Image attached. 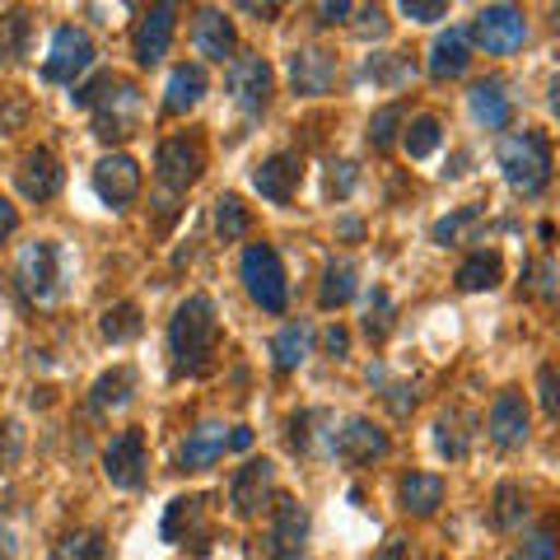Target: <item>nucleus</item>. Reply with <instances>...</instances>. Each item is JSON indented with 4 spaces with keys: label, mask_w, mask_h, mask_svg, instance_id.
Returning a JSON list of instances; mask_svg holds the SVG:
<instances>
[{
    "label": "nucleus",
    "mask_w": 560,
    "mask_h": 560,
    "mask_svg": "<svg viewBox=\"0 0 560 560\" xmlns=\"http://www.w3.org/2000/svg\"><path fill=\"white\" fill-rule=\"evenodd\" d=\"M220 350V313L210 294H187V300L173 308L168 323V355H173V374L178 378H201L210 374Z\"/></svg>",
    "instance_id": "obj_1"
},
{
    "label": "nucleus",
    "mask_w": 560,
    "mask_h": 560,
    "mask_svg": "<svg viewBox=\"0 0 560 560\" xmlns=\"http://www.w3.org/2000/svg\"><path fill=\"white\" fill-rule=\"evenodd\" d=\"M495 160L504 168V183H510L518 197H537V191L551 183V140H547V131H537V127L500 136Z\"/></svg>",
    "instance_id": "obj_2"
},
{
    "label": "nucleus",
    "mask_w": 560,
    "mask_h": 560,
    "mask_svg": "<svg viewBox=\"0 0 560 560\" xmlns=\"http://www.w3.org/2000/svg\"><path fill=\"white\" fill-rule=\"evenodd\" d=\"M238 276H243V290L261 313H285L290 304V285H285V267H280V253L271 243H248L238 261Z\"/></svg>",
    "instance_id": "obj_3"
},
{
    "label": "nucleus",
    "mask_w": 560,
    "mask_h": 560,
    "mask_svg": "<svg viewBox=\"0 0 560 560\" xmlns=\"http://www.w3.org/2000/svg\"><path fill=\"white\" fill-rule=\"evenodd\" d=\"M467 38L481 51H490V57H510V51H518L523 38H528V20H523V10H514V5H486L477 20H471Z\"/></svg>",
    "instance_id": "obj_4"
},
{
    "label": "nucleus",
    "mask_w": 560,
    "mask_h": 560,
    "mask_svg": "<svg viewBox=\"0 0 560 560\" xmlns=\"http://www.w3.org/2000/svg\"><path fill=\"white\" fill-rule=\"evenodd\" d=\"M154 173H160V183L168 191H187L201 183L206 173V145L197 136H173L164 140L160 150H154Z\"/></svg>",
    "instance_id": "obj_5"
},
{
    "label": "nucleus",
    "mask_w": 560,
    "mask_h": 560,
    "mask_svg": "<svg viewBox=\"0 0 560 560\" xmlns=\"http://www.w3.org/2000/svg\"><path fill=\"white\" fill-rule=\"evenodd\" d=\"M94 66V43L90 33L66 24L51 33V47H47V61H43V75L51 84H75V75H84V70Z\"/></svg>",
    "instance_id": "obj_6"
},
{
    "label": "nucleus",
    "mask_w": 560,
    "mask_h": 560,
    "mask_svg": "<svg viewBox=\"0 0 560 560\" xmlns=\"http://www.w3.org/2000/svg\"><path fill=\"white\" fill-rule=\"evenodd\" d=\"M388 448H393L388 430H378L370 416H350L337 430V440H331V453H337L346 467H374L388 458Z\"/></svg>",
    "instance_id": "obj_7"
},
{
    "label": "nucleus",
    "mask_w": 560,
    "mask_h": 560,
    "mask_svg": "<svg viewBox=\"0 0 560 560\" xmlns=\"http://www.w3.org/2000/svg\"><path fill=\"white\" fill-rule=\"evenodd\" d=\"M230 94H234V103L243 113H261L271 103V94H276V70L261 61V57H253V51H243V57H234L230 61Z\"/></svg>",
    "instance_id": "obj_8"
},
{
    "label": "nucleus",
    "mask_w": 560,
    "mask_h": 560,
    "mask_svg": "<svg viewBox=\"0 0 560 560\" xmlns=\"http://www.w3.org/2000/svg\"><path fill=\"white\" fill-rule=\"evenodd\" d=\"M300 183H304V160L294 150H280V154H271V160H261L253 168L257 197L271 201V206H290L294 191H300Z\"/></svg>",
    "instance_id": "obj_9"
},
{
    "label": "nucleus",
    "mask_w": 560,
    "mask_h": 560,
    "mask_svg": "<svg viewBox=\"0 0 560 560\" xmlns=\"http://www.w3.org/2000/svg\"><path fill=\"white\" fill-rule=\"evenodd\" d=\"M94 191L103 206L113 210H127L136 197H140V164L131 154H103L94 164Z\"/></svg>",
    "instance_id": "obj_10"
},
{
    "label": "nucleus",
    "mask_w": 560,
    "mask_h": 560,
    "mask_svg": "<svg viewBox=\"0 0 560 560\" xmlns=\"http://www.w3.org/2000/svg\"><path fill=\"white\" fill-rule=\"evenodd\" d=\"M304 541H308V510L294 495H280L271 510V537H267L271 560H300Z\"/></svg>",
    "instance_id": "obj_11"
},
{
    "label": "nucleus",
    "mask_w": 560,
    "mask_h": 560,
    "mask_svg": "<svg viewBox=\"0 0 560 560\" xmlns=\"http://www.w3.org/2000/svg\"><path fill=\"white\" fill-rule=\"evenodd\" d=\"M103 471L117 490H140L145 486V434L140 430H121L117 440L103 448Z\"/></svg>",
    "instance_id": "obj_12"
},
{
    "label": "nucleus",
    "mask_w": 560,
    "mask_h": 560,
    "mask_svg": "<svg viewBox=\"0 0 560 560\" xmlns=\"http://www.w3.org/2000/svg\"><path fill=\"white\" fill-rule=\"evenodd\" d=\"M271 486H276V463L271 458H248L243 463L234 471V481H230L234 518H257L261 504H267V495H271Z\"/></svg>",
    "instance_id": "obj_13"
},
{
    "label": "nucleus",
    "mask_w": 560,
    "mask_h": 560,
    "mask_svg": "<svg viewBox=\"0 0 560 560\" xmlns=\"http://www.w3.org/2000/svg\"><path fill=\"white\" fill-rule=\"evenodd\" d=\"M136 117H140V90L136 84H108L98 98V127L94 136L98 140H127L131 127H136Z\"/></svg>",
    "instance_id": "obj_14"
},
{
    "label": "nucleus",
    "mask_w": 560,
    "mask_h": 560,
    "mask_svg": "<svg viewBox=\"0 0 560 560\" xmlns=\"http://www.w3.org/2000/svg\"><path fill=\"white\" fill-rule=\"evenodd\" d=\"M486 430H490V444L495 448H523L528 444V401H523V393L504 388L495 401H490Z\"/></svg>",
    "instance_id": "obj_15"
},
{
    "label": "nucleus",
    "mask_w": 560,
    "mask_h": 560,
    "mask_svg": "<svg viewBox=\"0 0 560 560\" xmlns=\"http://www.w3.org/2000/svg\"><path fill=\"white\" fill-rule=\"evenodd\" d=\"M173 28H178V5H154L145 20L136 24V38H131V51L140 66H160L173 47Z\"/></svg>",
    "instance_id": "obj_16"
},
{
    "label": "nucleus",
    "mask_w": 560,
    "mask_h": 560,
    "mask_svg": "<svg viewBox=\"0 0 560 560\" xmlns=\"http://www.w3.org/2000/svg\"><path fill=\"white\" fill-rule=\"evenodd\" d=\"M290 84H294V94H304V98L331 94V84H337V57L323 47H300L290 57Z\"/></svg>",
    "instance_id": "obj_17"
},
{
    "label": "nucleus",
    "mask_w": 560,
    "mask_h": 560,
    "mask_svg": "<svg viewBox=\"0 0 560 560\" xmlns=\"http://www.w3.org/2000/svg\"><path fill=\"white\" fill-rule=\"evenodd\" d=\"M14 280L28 300H47L51 285H57V248L43 238H33L20 248V261H14Z\"/></svg>",
    "instance_id": "obj_18"
},
{
    "label": "nucleus",
    "mask_w": 560,
    "mask_h": 560,
    "mask_svg": "<svg viewBox=\"0 0 560 560\" xmlns=\"http://www.w3.org/2000/svg\"><path fill=\"white\" fill-rule=\"evenodd\" d=\"M191 47L206 61H234V47H238L234 20L224 10H197V20H191Z\"/></svg>",
    "instance_id": "obj_19"
},
{
    "label": "nucleus",
    "mask_w": 560,
    "mask_h": 560,
    "mask_svg": "<svg viewBox=\"0 0 560 560\" xmlns=\"http://www.w3.org/2000/svg\"><path fill=\"white\" fill-rule=\"evenodd\" d=\"M230 430H234V425H220V420H201L197 430H187L183 453H178L183 471H206V467H215V463L224 458V448H230Z\"/></svg>",
    "instance_id": "obj_20"
},
{
    "label": "nucleus",
    "mask_w": 560,
    "mask_h": 560,
    "mask_svg": "<svg viewBox=\"0 0 560 560\" xmlns=\"http://www.w3.org/2000/svg\"><path fill=\"white\" fill-rule=\"evenodd\" d=\"M206 90H210L206 66H197V61L173 66V70H168V84H164V113H173V117L191 113V108H197V103L206 98Z\"/></svg>",
    "instance_id": "obj_21"
},
{
    "label": "nucleus",
    "mask_w": 560,
    "mask_h": 560,
    "mask_svg": "<svg viewBox=\"0 0 560 560\" xmlns=\"http://www.w3.org/2000/svg\"><path fill=\"white\" fill-rule=\"evenodd\" d=\"M471 66V38L467 28H444L430 47V80H458L463 70Z\"/></svg>",
    "instance_id": "obj_22"
},
{
    "label": "nucleus",
    "mask_w": 560,
    "mask_h": 560,
    "mask_svg": "<svg viewBox=\"0 0 560 560\" xmlns=\"http://www.w3.org/2000/svg\"><path fill=\"white\" fill-rule=\"evenodd\" d=\"M467 98H471V117H477L486 131H504V127H510L514 103H510V94H504V80H500V75L477 80Z\"/></svg>",
    "instance_id": "obj_23"
},
{
    "label": "nucleus",
    "mask_w": 560,
    "mask_h": 560,
    "mask_svg": "<svg viewBox=\"0 0 560 560\" xmlns=\"http://www.w3.org/2000/svg\"><path fill=\"white\" fill-rule=\"evenodd\" d=\"M61 183H66V173H61L51 150H33L24 160V168H20V191L28 201H51L61 191Z\"/></svg>",
    "instance_id": "obj_24"
},
{
    "label": "nucleus",
    "mask_w": 560,
    "mask_h": 560,
    "mask_svg": "<svg viewBox=\"0 0 560 560\" xmlns=\"http://www.w3.org/2000/svg\"><path fill=\"white\" fill-rule=\"evenodd\" d=\"M397 500H401V510L416 514V518L440 514V504H444V477H434V471H407L401 486H397Z\"/></svg>",
    "instance_id": "obj_25"
},
{
    "label": "nucleus",
    "mask_w": 560,
    "mask_h": 560,
    "mask_svg": "<svg viewBox=\"0 0 560 560\" xmlns=\"http://www.w3.org/2000/svg\"><path fill=\"white\" fill-rule=\"evenodd\" d=\"M458 290L463 294H481V290H495L500 280H504V257L495 248H477V253H467L463 257V267H458Z\"/></svg>",
    "instance_id": "obj_26"
},
{
    "label": "nucleus",
    "mask_w": 560,
    "mask_h": 560,
    "mask_svg": "<svg viewBox=\"0 0 560 560\" xmlns=\"http://www.w3.org/2000/svg\"><path fill=\"white\" fill-rule=\"evenodd\" d=\"M308 350H313V327H308V323H290V327H280V331H276V341H271L276 370H280V374L300 370V364L308 360Z\"/></svg>",
    "instance_id": "obj_27"
},
{
    "label": "nucleus",
    "mask_w": 560,
    "mask_h": 560,
    "mask_svg": "<svg viewBox=\"0 0 560 560\" xmlns=\"http://www.w3.org/2000/svg\"><path fill=\"white\" fill-rule=\"evenodd\" d=\"M467 425H471L467 411H444L440 420H434V448H440L448 463L467 458V448H471V430Z\"/></svg>",
    "instance_id": "obj_28"
},
{
    "label": "nucleus",
    "mask_w": 560,
    "mask_h": 560,
    "mask_svg": "<svg viewBox=\"0 0 560 560\" xmlns=\"http://www.w3.org/2000/svg\"><path fill=\"white\" fill-rule=\"evenodd\" d=\"M131 388H136V370L131 364H117L113 374H103L90 393V407L94 411H113V407H127L131 401Z\"/></svg>",
    "instance_id": "obj_29"
},
{
    "label": "nucleus",
    "mask_w": 560,
    "mask_h": 560,
    "mask_svg": "<svg viewBox=\"0 0 560 560\" xmlns=\"http://www.w3.org/2000/svg\"><path fill=\"white\" fill-rule=\"evenodd\" d=\"M201 514H206V500L201 495H178L168 504V514H164V541H187L191 533L201 528Z\"/></svg>",
    "instance_id": "obj_30"
},
{
    "label": "nucleus",
    "mask_w": 560,
    "mask_h": 560,
    "mask_svg": "<svg viewBox=\"0 0 560 560\" xmlns=\"http://www.w3.org/2000/svg\"><path fill=\"white\" fill-rule=\"evenodd\" d=\"M440 140H444L440 117H434V113H416L407 121V131H401V150H407L411 160H430V154L440 150Z\"/></svg>",
    "instance_id": "obj_31"
},
{
    "label": "nucleus",
    "mask_w": 560,
    "mask_h": 560,
    "mask_svg": "<svg viewBox=\"0 0 560 560\" xmlns=\"http://www.w3.org/2000/svg\"><path fill=\"white\" fill-rule=\"evenodd\" d=\"M355 300V261H327V271H323V290H318V304L323 308H341Z\"/></svg>",
    "instance_id": "obj_32"
},
{
    "label": "nucleus",
    "mask_w": 560,
    "mask_h": 560,
    "mask_svg": "<svg viewBox=\"0 0 560 560\" xmlns=\"http://www.w3.org/2000/svg\"><path fill=\"white\" fill-rule=\"evenodd\" d=\"M523 514H528V504H523V490L514 481H500L495 486V504H490V523H495L500 533H514Z\"/></svg>",
    "instance_id": "obj_33"
},
{
    "label": "nucleus",
    "mask_w": 560,
    "mask_h": 560,
    "mask_svg": "<svg viewBox=\"0 0 560 560\" xmlns=\"http://www.w3.org/2000/svg\"><path fill=\"white\" fill-rule=\"evenodd\" d=\"M253 230V215H248V206H243L238 197H220L215 201V234L224 243H238V238H248Z\"/></svg>",
    "instance_id": "obj_34"
},
{
    "label": "nucleus",
    "mask_w": 560,
    "mask_h": 560,
    "mask_svg": "<svg viewBox=\"0 0 560 560\" xmlns=\"http://www.w3.org/2000/svg\"><path fill=\"white\" fill-rule=\"evenodd\" d=\"M514 560H560V523H556V518H547L541 528H533L528 537L518 541Z\"/></svg>",
    "instance_id": "obj_35"
},
{
    "label": "nucleus",
    "mask_w": 560,
    "mask_h": 560,
    "mask_svg": "<svg viewBox=\"0 0 560 560\" xmlns=\"http://www.w3.org/2000/svg\"><path fill=\"white\" fill-rule=\"evenodd\" d=\"M51 560H108V547H103V537L80 528V533H66L57 541V551H51Z\"/></svg>",
    "instance_id": "obj_36"
},
{
    "label": "nucleus",
    "mask_w": 560,
    "mask_h": 560,
    "mask_svg": "<svg viewBox=\"0 0 560 560\" xmlns=\"http://www.w3.org/2000/svg\"><path fill=\"white\" fill-rule=\"evenodd\" d=\"M103 337H108L113 346L136 341L140 337V308L136 304H113L108 313H103Z\"/></svg>",
    "instance_id": "obj_37"
},
{
    "label": "nucleus",
    "mask_w": 560,
    "mask_h": 560,
    "mask_svg": "<svg viewBox=\"0 0 560 560\" xmlns=\"http://www.w3.org/2000/svg\"><path fill=\"white\" fill-rule=\"evenodd\" d=\"M401 121H407V108H401V103H388V108H378V113L370 117V145H374V150H393Z\"/></svg>",
    "instance_id": "obj_38"
},
{
    "label": "nucleus",
    "mask_w": 560,
    "mask_h": 560,
    "mask_svg": "<svg viewBox=\"0 0 560 560\" xmlns=\"http://www.w3.org/2000/svg\"><path fill=\"white\" fill-rule=\"evenodd\" d=\"M364 331H370L374 341H383L393 331V300H388V290L370 294V308H364Z\"/></svg>",
    "instance_id": "obj_39"
},
{
    "label": "nucleus",
    "mask_w": 560,
    "mask_h": 560,
    "mask_svg": "<svg viewBox=\"0 0 560 560\" xmlns=\"http://www.w3.org/2000/svg\"><path fill=\"white\" fill-rule=\"evenodd\" d=\"M24 33H28V20H24V14H20V10L5 14V20H0V57H5V61H20Z\"/></svg>",
    "instance_id": "obj_40"
},
{
    "label": "nucleus",
    "mask_w": 560,
    "mask_h": 560,
    "mask_svg": "<svg viewBox=\"0 0 560 560\" xmlns=\"http://www.w3.org/2000/svg\"><path fill=\"white\" fill-rule=\"evenodd\" d=\"M537 393H541V411L560 420V364H541V374H537Z\"/></svg>",
    "instance_id": "obj_41"
},
{
    "label": "nucleus",
    "mask_w": 560,
    "mask_h": 560,
    "mask_svg": "<svg viewBox=\"0 0 560 560\" xmlns=\"http://www.w3.org/2000/svg\"><path fill=\"white\" fill-rule=\"evenodd\" d=\"M471 220H477V206H467V210H458V215L440 220V224H434V238H440V243H458V234L467 230Z\"/></svg>",
    "instance_id": "obj_42"
},
{
    "label": "nucleus",
    "mask_w": 560,
    "mask_h": 560,
    "mask_svg": "<svg viewBox=\"0 0 560 560\" xmlns=\"http://www.w3.org/2000/svg\"><path fill=\"white\" fill-rule=\"evenodd\" d=\"M401 14H407V20L430 24V20H444L448 5H444V0H407V5H401Z\"/></svg>",
    "instance_id": "obj_43"
},
{
    "label": "nucleus",
    "mask_w": 560,
    "mask_h": 560,
    "mask_svg": "<svg viewBox=\"0 0 560 560\" xmlns=\"http://www.w3.org/2000/svg\"><path fill=\"white\" fill-rule=\"evenodd\" d=\"M374 560H420L416 556V547H411V537H401V533H393L383 547L374 551Z\"/></svg>",
    "instance_id": "obj_44"
},
{
    "label": "nucleus",
    "mask_w": 560,
    "mask_h": 560,
    "mask_svg": "<svg viewBox=\"0 0 560 560\" xmlns=\"http://www.w3.org/2000/svg\"><path fill=\"white\" fill-rule=\"evenodd\" d=\"M350 187H355V164H331V173H327L331 197H350Z\"/></svg>",
    "instance_id": "obj_45"
},
{
    "label": "nucleus",
    "mask_w": 560,
    "mask_h": 560,
    "mask_svg": "<svg viewBox=\"0 0 560 560\" xmlns=\"http://www.w3.org/2000/svg\"><path fill=\"white\" fill-rule=\"evenodd\" d=\"M323 20L318 24H346V14H355V5L350 0H331V5H318Z\"/></svg>",
    "instance_id": "obj_46"
},
{
    "label": "nucleus",
    "mask_w": 560,
    "mask_h": 560,
    "mask_svg": "<svg viewBox=\"0 0 560 560\" xmlns=\"http://www.w3.org/2000/svg\"><path fill=\"white\" fill-rule=\"evenodd\" d=\"M14 230H20V210H14L5 197H0V243H5Z\"/></svg>",
    "instance_id": "obj_47"
},
{
    "label": "nucleus",
    "mask_w": 560,
    "mask_h": 560,
    "mask_svg": "<svg viewBox=\"0 0 560 560\" xmlns=\"http://www.w3.org/2000/svg\"><path fill=\"white\" fill-rule=\"evenodd\" d=\"M327 350L341 360L346 350H350V331H346V327H327Z\"/></svg>",
    "instance_id": "obj_48"
},
{
    "label": "nucleus",
    "mask_w": 560,
    "mask_h": 560,
    "mask_svg": "<svg viewBox=\"0 0 560 560\" xmlns=\"http://www.w3.org/2000/svg\"><path fill=\"white\" fill-rule=\"evenodd\" d=\"M230 448H238V453L253 448V430H248V425H234V430H230Z\"/></svg>",
    "instance_id": "obj_49"
},
{
    "label": "nucleus",
    "mask_w": 560,
    "mask_h": 560,
    "mask_svg": "<svg viewBox=\"0 0 560 560\" xmlns=\"http://www.w3.org/2000/svg\"><path fill=\"white\" fill-rule=\"evenodd\" d=\"M547 103H551V113H556V117H560V75H556V80H551V98H547Z\"/></svg>",
    "instance_id": "obj_50"
},
{
    "label": "nucleus",
    "mask_w": 560,
    "mask_h": 560,
    "mask_svg": "<svg viewBox=\"0 0 560 560\" xmlns=\"http://www.w3.org/2000/svg\"><path fill=\"white\" fill-rule=\"evenodd\" d=\"M10 551H14V547H10V533L0 528V560H10Z\"/></svg>",
    "instance_id": "obj_51"
}]
</instances>
